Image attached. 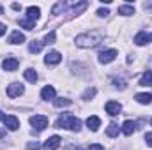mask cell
<instances>
[{"mask_svg": "<svg viewBox=\"0 0 152 150\" xmlns=\"http://www.w3.org/2000/svg\"><path fill=\"white\" fill-rule=\"evenodd\" d=\"M104 36L99 30H92V32H85L81 36H76L75 42L80 48H96L99 42H103Z\"/></svg>", "mask_w": 152, "mask_h": 150, "instance_id": "obj_1", "label": "cell"}, {"mask_svg": "<svg viewBox=\"0 0 152 150\" xmlns=\"http://www.w3.org/2000/svg\"><path fill=\"white\" fill-rule=\"evenodd\" d=\"M58 129H69V131H80L81 129V120L80 118H76L73 115H69V113H66L64 117H60L58 120H57V124H55Z\"/></svg>", "mask_w": 152, "mask_h": 150, "instance_id": "obj_2", "label": "cell"}, {"mask_svg": "<svg viewBox=\"0 0 152 150\" xmlns=\"http://www.w3.org/2000/svg\"><path fill=\"white\" fill-rule=\"evenodd\" d=\"M30 125L41 133V131H44L46 127H48V117H44V115H34V117H30Z\"/></svg>", "mask_w": 152, "mask_h": 150, "instance_id": "obj_3", "label": "cell"}, {"mask_svg": "<svg viewBox=\"0 0 152 150\" xmlns=\"http://www.w3.org/2000/svg\"><path fill=\"white\" fill-rule=\"evenodd\" d=\"M23 92H25V87L21 83H11L7 87V95L9 97H20Z\"/></svg>", "mask_w": 152, "mask_h": 150, "instance_id": "obj_4", "label": "cell"}, {"mask_svg": "<svg viewBox=\"0 0 152 150\" xmlns=\"http://www.w3.org/2000/svg\"><path fill=\"white\" fill-rule=\"evenodd\" d=\"M2 122H4V125H5L9 131H16V129H20V120H18L14 115H5Z\"/></svg>", "mask_w": 152, "mask_h": 150, "instance_id": "obj_5", "label": "cell"}, {"mask_svg": "<svg viewBox=\"0 0 152 150\" xmlns=\"http://www.w3.org/2000/svg\"><path fill=\"white\" fill-rule=\"evenodd\" d=\"M117 55H118L117 50H106V51H101V53H99V62H101V64H110V62H113L115 60Z\"/></svg>", "mask_w": 152, "mask_h": 150, "instance_id": "obj_6", "label": "cell"}, {"mask_svg": "<svg viewBox=\"0 0 152 150\" xmlns=\"http://www.w3.org/2000/svg\"><path fill=\"white\" fill-rule=\"evenodd\" d=\"M18 66H20V62H18V58H14V57H5V58L2 60V67H4L5 71H16Z\"/></svg>", "mask_w": 152, "mask_h": 150, "instance_id": "obj_7", "label": "cell"}, {"mask_svg": "<svg viewBox=\"0 0 152 150\" xmlns=\"http://www.w3.org/2000/svg\"><path fill=\"white\" fill-rule=\"evenodd\" d=\"M60 60H62V55H60L58 51H50V53L44 57V62H46L48 66H57V64H60Z\"/></svg>", "mask_w": 152, "mask_h": 150, "instance_id": "obj_8", "label": "cell"}, {"mask_svg": "<svg viewBox=\"0 0 152 150\" xmlns=\"http://www.w3.org/2000/svg\"><path fill=\"white\" fill-rule=\"evenodd\" d=\"M152 42V34H147V32H138L136 34V37H134V44H138V46H145V44H149Z\"/></svg>", "mask_w": 152, "mask_h": 150, "instance_id": "obj_9", "label": "cell"}, {"mask_svg": "<svg viewBox=\"0 0 152 150\" xmlns=\"http://www.w3.org/2000/svg\"><path fill=\"white\" fill-rule=\"evenodd\" d=\"M60 141H62V140H60L58 136H51V138H48V140L44 141L42 147H44V150H57L60 147Z\"/></svg>", "mask_w": 152, "mask_h": 150, "instance_id": "obj_10", "label": "cell"}, {"mask_svg": "<svg viewBox=\"0 0 152 150\" xmlns=\"http://www.w3.org/2000/svg\"><path fill=\"white\" fill-rule=\"evenodd\" d=\"M104 108H106V113H108V115H112V117L118 115V113H120V110H122L120 103H117V101H108Z\"/></svg>", "mask_w": 152, "mask_h": 150, "instance_id": "obj_11", "label": "cell"}, {"mask_svg": "<svg viewBox=\"0 0 152 150\" xmlns=\"http://www.w3.org/2000/svg\"><path fill=\"white\" fill-rule=\"evenodd\" d=\"M99 125H101V118L99 117H96V115H90L88 118H87V127L90 129V131H97L99 129Z\"/></svg>", "mask_w": 152, "mask_h": 150, "instance_id": "obj_12", "label": "cell"}, {"mask_svg": "<svg viewBox=\"0 0 152 150\" xmlns=\"http://www.w3.org/2000/svg\"><path fill=\"white\" fill-rule=\"evenodd\" d=\"M41 97H42L44 101H51V99H55V88H53L51 85H46V87L41 90Z\"/></svg>", "mask_w": 152, "mask_h": 150, "instance_id": "obj_13", "label": "cell"}, {"mask_svg": "<svg viewBox=\"0 0 152 150\" xmlns=\"http://www.w3.org/2000/svg\"><path fill=\"white\" fill-rule=\"evenodd\" d=\"M134 131H136V122H133V120H126V122L122 124V133H124L126 136H131Z\"/></svg>", "mask_w": 152, "mask_h": 150, "instance_id": "obj_14", "label": "cell"}, {"mask_svg": "<svg viewBox=\"0 0 152 150\" xmlns=\"http://www.w3.org/2000/svg\"><path fill=\"white\" fill-rule=\"evenodd\" d=\"M39 16H41V9H39L37 5H30V7H27V18H28V20L37 21Z\"/></svg>", "mask_w": 152, "mask_h": 150, "instance_id": "obj_15", "label": "cell"}, {"mask_svg": "<svg viewBox=\"0 0 152 150\" xmlns=\"http://www.w3.org/2000/svg\"><path fill=\"white\" fill-rule=\"evenodd\" d=\"M9 42H11V44H21V42H25V36H23L20 30H14V32L11 34V37H9Z\"/></svg>", "mask_w": 152, "mask_h": 150, "instance_id": "obj_16", "label": "cell"}, {"mask_svg": "<svg viewBox=\"0 0 152 150\" xmlns=\"http://www.w3.org/2000/svg\"><path fill=\"white\" fill-rule=\"evenodd\" d=\"M134 99H136L140 104H151L152 103V94H147V92H143V94H136Z\"/></svg>", "mask_w": 152, "mask_h": 150, "instance_id": "obj_17", "label": "cell"}, {"mask_svg": "<svg viewBox=\"0 0 152 150\" xmlns=\"http://www.w3.org/2000/svg\"><path fill=\"white\" fill-rule=\"evenodd\" d=\"M118 14H122V16H131V14H134V7L129 5V4H124V5L118 7Z\"/></svg>", "mask_w": 152, "mask_h": 150, "instance_id": "obj_18", "label": "cell"}, {"mask_svg": "<svg viewBox=\"0 0 152 150\" xmlns=\"http://www.w3.org/2000/svg\"><path fill=\"white\" fill-rule=\"evenodd\" d=\"M140 85L142 87H151L152 85V71H145L143 76L140 78Z\"/></svg>", "mask_w": 152, "mask_h": 150, "instance_id": "obj_19", "label": "cell"}, {"mask_svg": "<svg viewBox=\"0 0 152 150\" xmlns=\"http://www.w3.org/2000/svg\"><path fill=\"white\" fill-rule=\"evenodd\" d=\"M42 46H44V42H41V41H32V42L28 44V51H30V53H41Z\"/></svg>", "mask_w": 152, "mask_h": 150, "instance_id": "obj_20", "label": "cell"}, {"mask_svg": "<svg viewBox=\"0 0 152 150\" xmlns=\"http://www.w3.org/2000/svg\"><path fill=\"white\" fill-rule=\"evenodd\" d=\"M118 133H120V127H118L115 122H112V124L108 125V129H106V134H108L110 138H115V136H118Z\"/></svg>", "mask_w": 152, "mask_h": 150, "instance_id": "obj_21", "label": "cell"}, {"mask_svg": "<svg viewBox=\"0 0 152 150\" xmlns=\"http://www.w3.org/2000/svg\"><path fill=\"white\" fill-rule=\"evenodd\" d=\"M20 27H23V28H27V30H34V28H36V21H32V20H28V18H21V20H20Z\"/></svg>", "mask_w": 152, "mask_h": 150, "instance_id": "obj_22", "label": "cell"}, {"mask_svg": "<svg viewBox=\"0 0 152 150\" xmlns=\"http://www.w3.org/2000/svg\"><path fill=\"white\" fill-rule=\"evenodd\" d=\"M73 101L71 99H67V97H58V99H53V104H55V108H62V106H69Z\"/></svg>", "mask_w": 152, "mask_h": 150, "instance_id": "obj_23", "label": "cell"}, {"mask_svg": "<svg viewBox=\"0 0 152 150\" xmlns=\"http://www.w3.org/2000/svg\"><path fill=\"white\" fill-rule=\"evenodd\" d=\"M23 76H25V79L30 81V83H36V81H37V73H36L34 69H27V71L23 73Z\"/></svg>", "mask_w": 152, "mask_h": 150, "instance_id": "obj_24", "label": "cell"}, {"mask_svg": "<svg viewBox=\"0 0 152 150\" xmlns=\"http://www.w3.org/2000/svg\"><path fill=\"white\" fill-rule=\"evenodd\" d=\"M96 92H97V90H96L94 87H92V88H87V90H85V94H83V99H85V101H90V99L96 95Z\"/></svg>", "mask_w": 152, "mask_h": 150, "instance_id": "obj_25", "label": "cell"}, {"mask_svg": "<svg viewBox=\"0 0 152 150\" xmlns=\"http://www.w3.org/2000/svg\"><path fill=\"white\" fill-rule=\"evenodd\" d=\"M55 39H57V34H55V32H50V34H46V37H44V44H53Z\"/></svg>", "mask_w": 152, "mask_h": 150, "instance_id": "obj_26", "label": "cell"}, {"mask_svg": "<svg viewBox=\"0 0 152 150\" xmlns=\"http://www.w3.org/2000/svg\"><path fill=\"white\" fill-rule=\"evenodd\" d=\"M39 147H41V145H39L37 141H30V143L27 145V149H28V150H37Z\"/></svg>", "mask_w": 152, "mask_h": 150, "instance_id": "obj_27", "label": "cell"}, {"mask_svg": "<svg viewBox=\"0 0 152 150\" xmlns=\"http://www.w3.org/2000/svg\"><path fill=\"white\" fill-rule=\"evenodd\" d=\"M108 14H110L108 9H99V11H97V16H101V18H106Z\"/></svg>", "mask_w": 152, "mask_h": 150, "instance_id": "obj_28", "label": "cell"}, {"mask_svg": "<svg viewBox=\"0 0 152 150\" xmlns=\"http://www.w3.org/2000/svg\"><path fill=\"white\" fill-rule=\"evenodd\" d=\"M88 150H104V147L99 145V143H92V145L88 147Z\"/></svg>", "mask_w": 152, "mask_h": 150, "instance_id": "obj_29", "label": "cell"}, {"mask_svg": "<svg viewBox=\"0 0 152 150\" xmlns=\"http://www.w3.org/2000/svg\"><path fill=\"white\" fill-rule=\"evenodd\" d=\"M145 141H147V145L152 147V133H147V134H145Z\"/></svg>", "mask_w": 152, "mask_h": 150, "instance_id": "obj_30", "label": "cell"}, {"mask_svg": "<svg viewBox=\"0 0 152 150\" xmlns=\"http://www.w3.org/2000/svg\"><path fill=\"white\" fill-rule=\"evenodd\" d=\"M5 30H7V27H5L4 23H0V37H2L4 34H5Z\"/></svg>", "mask_w": 152, "mask_h": 150, "instance_id": "obj_31", "label": "cell"}, {"mask_svg": "<svg viewBox=\"0 0 152 150\" xmlns=\"http://www.w3.org/2000/svg\"><path fill=\"white\" fill-rule=\"evenodd\" d=\"M12 9H14V11H20V9H21V5H20V4H12Z\"/></svg>", "mask_w": 152, "mask_h": 150, "instance_id": "obj_32", "label": "cell"}, {"mask_svg": "<svg viewBox=\"0 0 152 150\" xmlns=\"http://www.w3.org/2000/svg\"><path fill=\"white\" fill-rule=\"evenodd\" d=\"M0 138H5V131L4 129H0Z\"/></svg>", "mask_w": 152, "mask_h": 150, "instance_id": "obj_33", "label": "cell"}, {"mask_svg": "<svg viewBox=\"0 0 152 150\" xmlns=\"http://www.w3.org/2000/svg\"><path fill=\"white\" fill-rule=\"evenodd\" d=\"M4 117H5V115H4V113L0 111V120H4Z\"/></svg>", "mask_w": 152, "mask_h": 150, "instance_id": "obj_34", "label": "cell"}, {"mask_svg": "<svg viewBox=\"0 0 152 150\" xmlns=\"http://www.w3.org/2000/svg\"><path fill=\"white\" fill-rule=\"evenodd\" d=\"M2 12H4V7H2V5H0V14H2Z\"/></svg>", "mask_w": 152, "mask_h": 150, "instance_id": "obj_35", "label": "cell"}, {"mask_svg": "<svg viewBox=\"0 0 152 150\" xmlns=\"http://www.w3.org/2000/svg\"><path fill=\"white\" fill-rule=\"evenodd\" d=\"M151 122H152V120H151Z\"/></svg>", "mask_w": 152, "mask_h": 150, "instance_id": "obj_36", "label": "cell"}]
</instances>
